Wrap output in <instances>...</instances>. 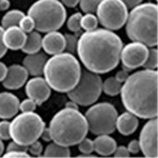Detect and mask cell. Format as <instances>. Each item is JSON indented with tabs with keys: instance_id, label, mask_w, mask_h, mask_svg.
I'll list each match as a JSON object with an SVG mask.
<instances>
[{
	"instance_id": "5b68a950",
	"label": "cell",
	"mask_w": 158,
	"mask_h": 158,
	"mask_svg": "<svg viewBox=\"0 0 158 158\" xmlns=\"http://www.w3.org/2000/svg\"><path fill=\"white\" fill-rule=\"evenodd\" d=\"M126 32L133 41L154 47L157 44V6L145 2L133 7L128 14Z\"/></svg>"
},
{
	"instance_id": "e575fe53",
	"label": "cell",
	"mask_w": 158,
	"mask_h": 158,
	"mask_svg": "<svg viewBox=\"0 0 158 158\" xmlns=\"http://www.w3.org/2000/svg\"><path fill=\"white\" fill-rule=\"evenodd\" d=\"M113 154L116 157H128L130 156V152H128V148L124 146L116 147L114 152Z\"/></svg>"
},
{
	"instance_id": "7c38bea8",
	"label": "cell",
	"mask_w": 158,
	"mask_h": 158,
	"mask_svg": "<svg viewBox=\"0 0 158 158\" xmlns=\"http://www.w3.org/2000/svg\"><path fill=\"white\" fill-rule=\"evenodd\" d=\"M140 151L147 157L156 158L157 153V119L150 118L141 130L139 136Z\"/></svg>"
},
{
	"instance_id": "484cf974",
	"label": "cell",
	"mask_w": 158,
	"mask_h": 158,
	"mask_svg": "<svg viewBox=\"0 0 158 158\" xmlns=\"http://www.w3.org/2000/svg\"><path fill=\"white\" fill-rule=\"evenodd\" d=\"M145 69H156L157 67V49L156 48L148 49V54L145 63L143 65Z\"/></svg>"
},
{
	"instance_id": "4dcf8cb0",
	"label": "cell",
	"mask_w": 158,
	"mask_h": 158,
	"mask_svg": "<svg viewBox=\"0 0 158 158\" xmlns=\"http://www.w3.org/2000/svg\"><path fill=\"white\" fill-rule=\"evenodd\" d=\"M78 149L82 154H91L94 152L93 141L85 137L78 143Z\"/></svg>"
},
{
	"instance_id": "d6a6232c",
	"label": "cell",
	"mask_w": 158,
	"mask_h": 158,
	"mask_svg": "<svg viewBox=\"0 0 158 158\" xmlns=\"http://www.w3.org/2000/svg\"><path fill=\"white\" fill-rule=\"evenodd\" d=\"M0 138L3 140H8L11 138L10 134V122L3 120L0 122Z\"/></svg>"
},
{
	"instance_id": "30bf717a",
	"label": "cell",
	"mask_w": 158,
	"mask_h": 158,
	"mask_svg": "<svg viewBox=\"0 0 158 158\" xmlns=\"http://www.w3.org/2000/svg\"><path fill=\"white\" fill-rule=\"evenodd\" d=\"M96 12L101 25L110 31L123 27L128 14V7L121 0H101Z\"/></svg>"
},
{
	"instance_id": "83f0119b",
	"label": "cell",
	"mask_w": 158,
	"mask_h": 158,
	"mask_svg": "<svg viewBox=\"0 0 158 158\" xmlns=\"http://www.w3.org/2000/svg\"><path fill=\"white\" fill-rule=\"evenodd\" d=\"M101 0H79V4L82 12L85 13L96 12V8Z\"/></svg>"
},
{
	"instance_id": "74e56055",
	"label": "cell",
	"mask_w": 158,
	"mask_h": 158,
	"mask_svg": "<svg viewBox=\"0 0 158 158\" xmlns=\"http://www.w3.org/2000/svg\"><path fill=\"white\" fill-rule=\"evenodd\" d=\"M128 152L132 154H136L140 152V146L138 140H132L130 143H128Z\"/></svg>"
},
{
	"instance_id": "e0dca14e",
	"label": "cell",
	"mask_w": 158,
	"mask_h": 158,
	"mask_svg": "<svg viewBox=\"0 0 158 158\" xmlns=\"http://www.w3.org/2000/svg\"><path fill=\"white\" fill-rule=\"evenodd\" d=\"M19 99L12 93H0V118L7 119L14 117L19 111Z\"/></svg>"
},
{
	"instance_id": "7402d4cb",
	"label": "cell",
	"mask_w": 158,
	"mask_h": 158,
	"mask_svg": "<svg viewBox=\"0 0 158 158\" xmlns=\"http://www.w3.org/2000/svg\"><path fill=\"white\" fill-rule=\"evenodd\" d=\"M43 156L47 157H69L70 156V149L69 147L53 142L47 146Z\"/></svg>"
},
{
	"instance_id": "7dc6e473",
	"label": "cell",
	"mask_w": 158,
	"mask_h": 158,
	"mask_svg": "<svg viewBox=\"0 0 158 158\" xmlns=\"http://www.w3.org/2000/svg\"><path fill=\"white\" fill-rule=\"evenodd\" d=\"M3 150H4V146H3V143H2L1 138H0V156H2V152H3Z\"/></svg>"
},
{
	"instance_id": "8992f818",
	"label": "cell",
	"mask_w": 158,
	"mask_h": 158,
	"mask_svg": "<svg viewBox=\"0 0 158 158\" xmlns=\"http://www.w3.org/2000/svg\"><path fill=\"white\" fill-rule=\"evenodd\" d=\"M35 22V29L40 32L57 31L66 21L67 12L59 0H38L28 12Z\"/></svg>"
},
{
	"instance_id": "ab89813d",
	"label": "cell",
	"mask_w": 158,
	"mask_h": 158,
	"mask_svg": "<svg viewBox=\"0 0 158 158\" xmlns=\"http://www.w3.org/2000/svg\"><path fill=\"white\" fill-rule=\"evenodd\" d=\"M129 76L128 73V71L125 70V69H123V70H120V71H118L115 75V77L118 81H120L121 83H123V81H125L126 79L128 78V77Z\"/></svg>"
},
{
	"instance_id": "ba28073f",
	"label": "cell",
	"mask_w": 158,
	"mask_h": 158,
	"mask_svg": "<svg viewBox=\"0 0 158 158\" xmlns=\"http://www.w3.org/2000/svg\"><path fill=\"white\" fill-rule=\"evenodd\" d=\"M102 91V80L98 73L81 70V76L73 88L68 91V96L78 106H91L100 97Z\"/></svg>"
},
{
	"instance_id": "bcb514c9",
	"label": "cell",
	"mask_w": 158,
	"mask_h": 158,
	"mask_svg": "<svg viewBox=\"0 0 158 158\" xmlns=\"http://www.w3.org/2000/svg\"><path fill=\"white\" fill-rule=\"evenodd\" d=\"M65 107H68V108H72V109H78V105L77 103H75L74 101H70L69 102H67L66 105H65Z\"/></svg>"
},
{
	"instance_id": "d6986e66",
	"label": "cell",
	"mask_w": 158,
	"mask_h": 158,
	"mask_svg": "<svg viewBox=\"0 0 158 158\" xmlns=\"http://www.w3.org/2000/svg\"><path fill=\"white\" fill-rule=\"evenodd\" d=\"M138 117L128 111L117 117L115 128L121 134L128 136L135 132L138 127Z\"/></svg>"
},
{
	"instance_id": "44dd1931",
	"label": "cell",
	"mask_w": 158,
	"mask_h": 158,
	"mask_svg": "<svg viewBox=\"0 0 158 158\" xmlns=\"http://www.w3.org/2000/svg\"><path fill=\"white\" fill-rule=\"evenodd\" d=\"M42 48V37L39 32L31 31L27 33V39L22 50L26 54H34L40 50Z\"/></svg>"
},
{
	"instance_id": "52a82bcc",
	"label": "cell",
	"mask_w": 158,
	"mask_h": 158,
	"mask_svg": "<svg viewBox=\"0 0 158 158\" xmlns=\"http://www.w3.org/2000/svg\"><path fill=\"white\" fill-rule=\"evenodd\" d=\"M45 123L38 114L31 112H22L10 123L11 138L20 145L28 147L40 138Z\"/></svg>"
},
{
	"instance_id": "d4e9b609",
	"label": "cell",
	"mask_w": 158,
	"mask_h": 158,
	"mask_svg": "<svg viewBox=\"0 0 158 158\" xmlns=\"http://www.w3.org/2000/svg\"><path fill=\"white\" fill-rule=\"evenodd\" d=\"M98 19L93 13H86L84 16H81V28L85 31H90L97 28Z\"/></svg>"
},
{
	"instance_id": "9a60e30c",
	"label": "cell",
	"mask_w": 158,
	"mask_h": 158,
	"mask_svg": "<svg viewBox=\"0 0 158 158\" xmlns=\"http://www.w3.org/2000/svg\"><path fill=\"white\" fill-rule=\"evenodd\" d=\"M2 39L7 49L17 50L22 49L27 39V33L23 31L18 26H12L5 28Z\"/></svg>"
},
{
	"instance_id": "4316f807",
	"label": "cell",
	"mask_w": 158,
	"mask_h": 158,
	"mask_svg": "<svg viewBox=\"0 0 158 158\" xmlns=\"http://www.w3.org/2000/svg\"><path fill=\"white\" fill-rule=\"evenodd\" d=\"M82 15L80 12H76L69 17L67 22V27L72 32L80 31L81 28V18Z\"/></svg>"
},
{
	"instance_id": "b9f144b4",
	"label": "cell",
	"mask_w": 158,
	"mask_h": 158,
	"mask_svg": "<svg viewBox=\"0 0 158 158\" xmlns=\"http://www.w3.org/2000/svg\"><path fill=\"white\" fill-rule=\"evenodd\" d=\"M121 1L126 5L128 8H133L143 2V0H121Z\"/></svg>"
},
{
	"instance_id": "ffe728a7",
	"label": "cell",
	"mask_w": 158,
	"mask_h": 158,
	"mask_svg": "<svg viewBox=\"0 0 158 158\" xmlns=\"http://www.w3.org/2000/svg\"><path fill=\"white\" fill-rule=\"evenodd\" d=\"M94 152L101 156H110L114 152L117 144L109 134L98 135L93 141Z\"/></svg>"
},
{
	"instance_id": "4fadbf2b",
	"label": "cell",
	"mask_w": 158,
	"mask_h": 158,
	"mask_svg": "<svg viewBox=\"0 0 158 158\" xmlns=\"http://www.w3.org/2000/svg\"><path fill=\"white\" fill-rule=\"evenodd\" d=\"M51 93V88L44 78L37 76L30 79L26 85V94L28 98L31 99L40 106L49 99Z\"/></svg>"
},
{
	"instance_id": "f6af8a7d",
	"label": "cell",
	"mask_w": 158,
	"mask_h": 158,
	"mask_svg": "<svg viewBox=\"0 0 158 158\" xmlns=\"http://www.w3.org/2000/svg\"><path fill=\"white\" fill-rule=\"evenodd\" d=\"M10 7L9 0H0V11H6Z\"/></svg>"
},
{
	"instance_id": "277c9868",
	"label": "cell",
	"mask_w": 158,
	"mask_h": 158,
	"mask_svg": "<svg viewBox=\"0 0 158 158\" xmlns=\"http://www.w3.org/2000/svg\"><path fill=\"white\" fill-rule=\"evenodd\" d=\"M53 142L71 147L78 144L88 133V126L86 117L78 109L65 107L57 112L49 123Z\"/></svg>"
},
{
	"instance_id": "1f68e13d",
	"label": "cell",
	"mask_w": 158,
	"mask_h": 158,
	"mask_svg": "<svg viewBox=\"0 0 158 158\" xmlns=\"http://www.w3.org/2000/svg\"><path fill=\"white\" fill-rule=\"evenodd\" d=\"M36 103L31 99H26L22 101L19 105V110L22 112H31L35 111L36 108Z\"/></svg>"
},
{
	"instance_id": "cb8c5ba5",
	"label": "cell",
	"mask_w": 158,
	"mask_h": 158,
	"mask_svg": "<svg viewBox=\"0 0 158 158\" xmlns=\"http://www.w3.org/2000/svg\"><path fill=\"white\" fill-rule=\"evenodd\" d=\"M122 83L114 77H110L102 82V91L108 96H116L120 92Z\"/></svg>"
},
{
	"instance_id": "8d00e7d4",
	"label": "cell",
	"mask_w": 158,
	"mask_h": 158,
	"mask_svg": "<svg viewBox=\"0 0 158 158\" xmlns=\"http://www.w3.org/2000/svg\"><path fill=\"white\" fill-rule=\"evenodd\" d=\"M7 151H21V152H28V147L20 145L15 143L14 141L10 143L7 148Z\"/></svg>"
},
{
	"instance_id": "5bb4252c",
	"label": "cell",
	"mask_w": 158,
	"mask_h": 158,
	"mask_svg": "<svg viewBox=\"0 0 158 158\" xmlns=\"http://www.w3.org/2000/svg\"><path fill=\"white\" fill-rule=\"evenodd\" d=\"M28 72L24 66L13 64L7 68V74L2 80V85L9 90H17L24 86L28 78Z\"/></svg>"
},
{
	"instance_id": "9c48e42d",
	"label": "cell",
	"mask_w": 158,
	"mask_h": 158,
	"mask_svg": "<svg viewBox=\"0 0 158 158\" xmlns=\"http://www.w3.org/2000/svg\"><path fill=\"white\" fill-rule=\"evenodd\" d=\"M88 131L95 135L110 134L116 129L118 113L114 106L108 102L94 105L86 112Z\"/></svg>"
},
{
	"instance_id": "f35d334b",
	"label": "cell",
	"mask_w": 158,
	"mask_h": 158,
	"mask_svg": "<svg viewBox=\"0 0 158 158\" xmlns=\"http://www.w3.org/2000/svg\"><path fill=\"white\" fill-rule=\"evenodd\" d=\"M3 31L4 28L2 27H0V59L4 56L5 54L7 53V47L5 46L4 43H3V39H2V35H3Z\"/></svg>"
},
{
	"instance_id": "d590c367",
	"label": "cell",
	"mask_w": 158,
	"mask_h": 158,
	"mask_svg": "<svg viewBox=\"0 0 158 158\" xmlns=\"http://www.w3.org/2000/svg\"><path fill=\"white\" fill-rule=\"evenodd\" d=\"M4 157H29L30 154L27 152L21 151H7L3 155Z\"/></svg>"
},
{
	"instance_id": "f546056e",
	"label": "cell",
	"mask_w": 158,
	"mask_h": 158,
	"mask_svg": "<svg viewBox=\"0 0 158 158\" xmlns=\"http://www.w3.org/2000/svg\"><path fill=\"white\" fill-rule=\"evenodd\" d=\"M18 27L26 33H29V32L32 31L35 29V22L34 20L32 19V17H31L29 15L22 17L21 21H20Z\"/></svg>"
},
{
	"instance_id": "f1b7e54d",
	"label": "cell",
	"mask_w": 158,
	"mask_h": 158,
	"mask_svg": "<svg viewBox=\"0 0 158 158\" xmlns=\"http://www.w3.org/2000/svg\"><path fill=\"white\" fill-rule=\"evenodd\" d=\"M64 38H65V49L64 50L73 54L74 53H77L78 39L77 38L76 35L73 34H65Z\"/></svg>"
},
{
	"instance_id": "7a4b0ae2",
	"label": "cell",
	"mask_w": 158,
	"mask_h": 158,
	"mask_svg": "<svg viewBox=\"0 0 158 158\" xmlns=\"http://www.w3.org/2000/svg\"><path fill=\"white\" fill-rule=\"evenodd\" d=\"M119 93L123 106L128 112L138 118H156V69H144L129 75L123 81Z\"/></svg>"
},
{
	"instance_id": "60d3db41",
	"label": "cell",
	"mask_w": 158,
	"mask_h": 158,
	"mask_svg": "<svg viewBox=\"0 0 158 158\" xmlns=\"http://www.w3.org/2000/svg\"><path fill=\"white\" fill-rule=\"evenodd\" d=\"M40 138H41L44 142H50V141H52L51 134H50V131H49V128H45L44 127Z\"/></svg>"
},
{
	"instance_id": "603a6c76",
	"label": "cell",
	"mask_w": 158,
	"mask_h": 158,
	"mask_svg": "<svg viewBox=\"0 0 158 158\" xmlns=\"http://www.w3.org/2000/svg\"><path fill=\"white\" fill-rule=\"evenodd\" d=\"M24 16V12L20 10H11L2 17V27L5 29L12 26H18L20 21Z\"/></svg>"
},
{
	"instance_id": "3957f363",
	"label": "cell",
	"mask_w": 158,
	"mask_h": 158,
	"mask_svg": "<svg viewBox=\"0 0 158 158\" xmlns=\"http://www.w3.org/2000/svg\"><path fill=\"white\" fill-rule=\"evenodd\" d=\"M81 69L73 54L62 52L47 59L44 64V80L50 88L59 92H68L77 83Z\"/></svg>"
},
{
	"instance_id": "836d02e7",
	"label": "cell",
	"mask_w": 158,
	"mask_h": 158,
	"mask_svg": "<svg viewBox=\"0 0 158 158\" xmlns=\"http://www.w3.org/2000/svg\"><path fill=\"white\" fill-rule=\"evenodd\" d=\"M28 152L33 156H40L43 152V147L40 141L36 140L28 146Z\"/></svg>"
},
{
	"instance_id": "7bdbcfd3",
	"label": "cell",
	"mask_w": 158,
	"mask_h": 158,
	"mask_svg": "<svg viewBox=\"0 0 158 158\" xmlns=\"http://www.w3.org/2000/svg\"><path fill=\"white\" fill-rule=\"evenodd\" d=\"M60 2L66 7H75L79 3V0H61Z\"/></svg>"
},
{
	"instance_id": "ac0fdd59",
	"label": "cell",
	"mask_w": 158,
	"mask_h": 158,
	"mask_svg": "<svg viewBox=\"0 0 158 158\" xmlns=\"http://www.w3.org/2000/svg\"><path fill=\"white\" fill-rule=\"evenodd\" d=\"M47 59L46 55L40 51L34 54H28L23 60V66L28 73L32 76H40L43 74Z\"/></svg>"
},
{
	"instance_id": "ee69618b",
	"label": "cell",
	"mask_w": 158,
	"mask_h": 158,
	"mask_svg": "<svg viewBox=\"0 0 158 158\" xmlns=\"http://www.w3.org/2000/svg\"><path fill=\"white\" fill-rule=\"evenodd\" d=\"M7 68L3 63L0 62V81H2V80L5 78L6 74H7Z\"/></svg>"
},
{
	"instance_id": "6da1fadb",
	"label": "cell",
	"mask_w": 158,
	"mask_h": 158,
	"mask_svg": "<svg viewBox=\"0 0 158 158\" xmlns=\"http://www.w3.org/2000/svg\"><path fill=\"white\" fill-rule=\"evenodd\" d=\"M122 48L123 42L118 35L110 30L96 28L80 36L77 53L87 70L106 73L117 67Z\"/></svg>"
},
{
	"instance_id": "8fae6325",
	"label": "cell",
	"mask_w": 158,
	"mask_h": 158,
	"mask_svg": "<svg viewBox=\"0 0 158 158\" xmlns=\"http://www.w3.org/2000/svg\"><path fill=\"white\" fill-rule=\"evenodd\" d=\"M148 54V48L140 42L133 41L126 44L121 49L120 60L123 69L130 71L142 67L145 63Z\"/></svg>"
},
{
	"instance_id": "2e32d148",
	"label": "cell",
	"mask_w": 158,
	"mask_h": 158,
	"mask_svg": "<svg viewBox=\"0 0 158 158\" xmlns=\"http://www.w3.org/2000/svg\"><path fill=\"white\" fill-rule=\"evenodd\" d=\"M42 48L48 54L54 55L64 51L65 38L64 35L57 31L47 32L42 38Z\"/></svg>"
}]
</instances>
